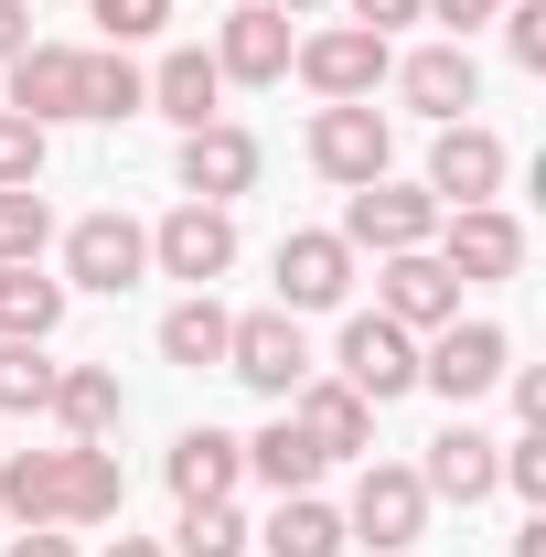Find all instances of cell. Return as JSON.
Segmentation results:
<instances>
[{
    "mask_svg": "<svg viewBox=\"0 0 546 557\" xmlns=\"http://www.w3.org/2000/svg\"><path fill=\"white\" fill-rule=\"evenodd\" d=\"M343 536L375 547V557H408L418 536H429V483H418L408 461H364V483L343 504Z\"/></svg>",
    "mask_w": 546,
    "mask_h": 557,
    "instance_id": "1",
    "label": "cell"
},
{
    "mask_svg": "<svg viewBox=\"0 0 546 557\" xmlns=\"http://www.w3.org/2000/svg\"><path fill=\"white\" fill-rule=\"evenodd\" d=\"M289 65L311 75L322 108H343V97H375V86L397 75V54H386V33H364V22H322V33L289 44Z\"/></svg>",
    "mask_w": 546,
    "mask_h": 557,
    "instance_id": "2",
    "label": "cell"
},
{
    "mask_svg": "<svg viewBox=\"0 0 546 557\" xmlns=\"http://www.w3.org/2000/svg\"><path fill=\"white\" fill-rule=\"evenodd\" d=\"M343 247L364 258H397V247H429L439 236V205H429V183H353V205H343V225H333Z\"/></svg>",
    "mask_w": 546,
    "mask_h": 557,
    "instance_id": "3",
    "label": "cell"
},
{
    "mask_svg": "<svg viewBox=\"0 0 546 557\" xmlns=\"http://www.w3.org/2000/svg\"><path fill=\"white\" fill-rule=\"evenodd\" d=\"M514 375V344L493 333V322H439L429 344H418V386H439L450 408H472L482 386H504Z\"/></svg>",
    "mask_w": 546,
    "mask_h": 557,
    "instance_id": "4",
    "label": "cell"
},
{
    "mask_svg": "<svg viewBox=\"0 0 546 557\" xmlns=\"http://www.w3.org/2000/svg\"><path fill=\"white\" fill-rule=\"evenodd\" d=\"M386 150H397V139H386V108H375V97H343V108L311 119V172L343 183V194H353V183H386Z\"/></svg>",
    "mask_w": 546,
    "mask_h": 557,
    "instance_id": "5",
    "label": "cell"
},
{
    "mask_svg": "<svg viewBox=\"0 0 546 557\" xmlns=\"http://www.w3.org/2000/svg\"><path fill=\"white\" fill-rule=\"evenodd\" d=\"M333 375L364 397V408H386V397H408V386H418V333H397L386 311H353V322H343Z\"/></svg>",
    "mask_w": 546,
    "mask_h": 557,
    "instance_id": "6",
    "label": "cell"
},
{
    "mask_svg": "<svg viewBox=\"0 0 546 557\" xmlns=\"http://www.w3.org/2000/svg\"><path fill=\"white\" fill-rule=\"evenodd\" d=\"M225 375H236V386H258V397H289V386L311 375L300 311H247V322H225Z\"/></svg>",
    "mask_w": 546,
    "mask_h": 557,
    "instance_id": "7",
    "label": "cell"
},
{
    "mask_svg": "<svg viewBox=\"0 0 546 557\" xmlns=\"http://www.w3.org/2000/svg\"><path fill=\"white\" fill-rule=\"evenodd\" d=\"M150 269L214 289V278L236 269V214H225V205H172L161 225H150Z\"/></svg>",
    "mask_w": 546,
    "mask_h": 557,
    "instance_id": "8",
    "label": "cell"
},
{
    "mask_svg": "<svg viewBox=\"0 0 546 557\" xmlns=\"http://www.w3.org/2000/svg\"><path fill=\"white\" fill-rule=\"evenodd\" d=\"M429 258H439L450 278H514L525 269V225H514L504 205H461V214H439Z\"/></svg>",
    "mask_w": 546,
    "mask_h": 557,
    "instance_id": "9",
    "label": "cell"
},
{
    "mask_svg": "<svg viewBox=\"0 0 546 557\" xmlns=\"http://www.w3.org/2000/svg\"><path fill=\"white\" fill-rule=\"evenodd\" d=\"M150 269V225H129V214H75L65 225V289H129V278Z\"/></svg>",
    "mask_w": 546,
    "mask_h": 557,
    "instance_id": "10",
    "label": "cell"
},
{
    "mask_svg": "<svg viewBox=\"0 0 546 557\" xmlns=\"http://www.w3.org/2000/svg\"><path fill=\"white\" fill-rule=\"evenodd\" d=\"M504 172H514V161H504V139L472 129V119H450V129H439V150H429V205H439V214L493 205V194H504Z\"/></svg>",
    "mask_w": 546,
    "mask_h": 557,
    "instance_id": "11",
    "label": "cell"
},
{
    "mask_svg": "<svg viewBox=\"0 0 546 557\" xmlns=\"http://www.w3.org/2000/svg\"><path fill=\"white\" fill-rule=\"evenodd\" d=\"M375 311H386L397 333H439V322H461V278L439 269L429 247H397V258L375 269Z\"/></svg>",
    "mask_w": 546,
    "mask_h": 557,
    "instance_id": "12",
    "label": "cell"
},
{
    "mask_svg": "<svg viewBox=\"0 0 546 557\" xmlns=\"http://www.w3.org/2000/svg\"><path fill=\"white\" fill-rule=\"evenodd\" d=\"M278 408H289V429H300V440H311L322 461H353V450L375 440V408H364V397H353L343 375H300V386H289Z\"/></svg>",
    "mask_w": 546,
    "mask_h": 557,
    "instance_id": "13",
    "label": "cell"
},
{
    "mask_svg": "<svg viewBox=\"0 0 546 557\" xmlns=\"http://www.w3.org/2000/svg\"><path fill=\"white\" fill-rule=\"evenodd\" d=\"M11 108H22L33 129L86 119V54H75V44H22V54H11Z\"/></svg>",
    "mask_w": 546,
    "mask_h": 557,
    "instance_id": "14",
    "label": "cell"
},
{
    "mask_svg": "<svg viewBox=\"0 0 546 557\" xmlns=\"http://www.w3.org/2000/svg\"><path fill=\"white\" fill-rule=\"evenodd\" d=\"M183 194H194V205H236V194H258V139L236 129V119L183 129Z\"/></svg>",
    "mask_w": 546,
    "mask_h": 557,
    "instance_id": "15",
    "label": "cell"
},
{
    "mask_svg": "<svg viewBox=\"0 0 546 557\" xmlns=\"http://www.w3.org/2000/svg\"><path fill=\"white\" fill-rule=\"evenodd\" d=\"M343 289H353V247L343 236H322V225L278 236V311H333Z\"/></svg>",
    "mask_w": 546,
    "mask_h": 557,
    "instance_id": "16",
    "label": "cell"
},
{
    "mask_svg": "<svg viewBox=\"0 0 546 557\" xmlns=\"http://www.w3.org/2000/svg\"><path fill=\"white\" fill-rule=\"evenodd\" d=\"M214 75H225V86H278V75H289V11H269V0L225 11V33H214Z\"/></svg>",
    "mask_w": 546,
    "mask_h": 557,
    "instance_id": "17",
    "label": "cell"
},
{
    "mask_svg": "<svg viewBox=\"0 0 546 557\" xmlns=\"http://www.w3.org/2000/svg\"><path fill=\"white\" fill-rule=\"evenodd\" d=\"M397 97H408L418 119H439V129H450V119H461V108L482 97V65H472V44H418L408 65H397Z\"/></svg>",
    "mask_w": 546,
    "mask_h": 557,
    "instance_id": "18",
    "label": "cell"
},
{
    "mask_svg": "<svg viewBox=\"0 0 546 557\" xmlns=\"http://www.w3.org/2000/svg\"><path fill=\"white\" fill-rule=\"evenodd\" d=\"M493 472H504V440H482V429H439V440H429V461H418L429 504H482Z\"/></svg>",
    "mask_w": 546,
    "mask_h": 557,
    "instance_id": "19",
    "label": "cell"
},
{
    "mask_svg": "<svg viewBox=\"0 0 546 557\" xmlns=\"http://www.w3.org/2000/svg\"><path fill=\"white\" fill-rule=\"evenodd\" d=\"M161 472H172L183 504H214V493L247 483V440H225V429H183V440L161 450Z\"/></svg>",
    "mask_w": 546,
    "mask_h": 557,
    "instance_id": "20",
    "label": "cell"
},
{
    "mask_svg": "<svg viewBox=\"0 0 546 557\" xmlns=\"http://www.w3.org/2000/svg\"><path fill=\"white\" fill-rule=\"evenodd\" d=\"M150 108L172 119V129H204V119H225V75H214V54H161L150 65Z\"/></svg>",
    "mask_w": 546,
    "mask_h": 557,
    "instance_id": "21",
    "label": "cell"
},
{
    "mask_svg": "<svg viewBox=\"0 0 546 557\" xmlns=\"http://www.w3.org/2000/svg\"><path fill=\"white\" fill-rule=\"evenodd\" d=\"M44 408H54V429H65V440H108V429L129 418V397H119V364H65Z\"/></svg>",
    "mask_w": 546,
    "mask_h": 557,
    "instance_id": "22",
    "label": "cell"
},
{
    "mask_svg": "<svg viewBox=\"0 0 546 557\" xmlns=\"http://www.w3.org/2000/svg\"><path fill=\"white\" fill-rule=\"evenodd\" d=\"M0 515L11 525H65V450H0Z\"/></svg>",
    "mask_w": 546,
    "mask_h": 557,
    "instance_id": "23",
    "label": "cell"
},
{
    "mask_svg": "<svg viewBox=\"0 0 546 557\" xmlns=\"http://www.w3.org/2000/svg\"><path fill=\"white\" fill-rule=\"evenodd\" d=\"M129 472L108 461V440H65V525H119Z\"/></svg>",
    "mask_w": 546,
    "mask_h": 557,
    "instance_id": "24",
    "label": "cell"
},
{
    "mask_svg": "<svg viewBox=\"0 0 546 557\" xmlns=\"http://www.w3.org/2000/svg\"><path fill=\"white\" fill-rule=\"evenodd\" d=\"M54 322H65V278L33 269H0V344H54Z\"/></svg>",
    "mask_w": 546,
    "mask_h": 557,
    "instance_id": "25",
    "label": "cell"
},
{
    "mask_svg": "<svg viewBox=\"0 0 546 557\" xmlns=\"http://www.w3.org/2000/svg\"><path fill=\"white\" fill-rule=\"evenodd\" d=\"M258 547H269V557H343L353 536H343V515L322 504V493H278V515H269Z\"/></svg>",
    "mask_w": 546,
    "mask_h": 557,
    "instance_id": "26",
    "label": "cell"
},
{
    "mask_svg": "<svg viewBox=\"0 0 546 557\" xmlns=\"http://www.w3.org/2000/svg\"><path fill=\"white\" fill-rule=\"evenodd\" d=\"M247 472H258V483H269V493H311V483H322V450H311V440L289 429V408H278L269 429L247 440Z\"/></svg>",
    "mask_w": 546,
    "mask_h": 557,
    "instance_id": "27",
    "label": "cell"
},
{
    "mask_svg": "<svg viewBox=\"0 0 546 557\" xmlns=\"http://www.w3.org/2000/svg\"><path fill=\"white\" fill-rule=\"evenodd\" d=\"M225 322H236V311H214V289H194V300L161 311V354L204 375V364H225Z\"/></svg>",
    "mask_w": 546,
    "mask_h": 557,
    "instance_id": "28",
    "label": "cell"
},
{
    "mask_svg": "<svg viewBox=\"0 0 546 557\" xmlns=\"http://www.w3.org/2000/svg\"><path fill=\"white\" fill-rule=\"evenodd\" d=\"M139 108H150V75L129 65V44L86 54V119H139Z\"/></svg>",
    "mask_w": 546,
    "mask_h": 557,
    "instance_id": "29",
    "label": "cell"
},
{
    "mask_svg": "<svg viewBox=\"0 0 546 557\" xmlns=\"http://www.w3.org/2000/svg\"><path fill=\"white\" fill-rule=\"evenodd\" d=\"M172 557H247V515H236V493H214V504H183V525H172Z\"/></svg>",
    "mask_w": 546,
    "mask_h": 557,
    "instance_id": "30",
    "label": "cell"
},
{
    "mask_svg": "<svg viewBox=\"0 0 546 557\" xmlns=\"http://www.w3.org/2000/svg\"><path fill=\"white\" fill-rule=\"evenodd\" d=\"M44 247H54V205H44L33 183H11V194H0V269H33Z\"/></svg>",
    "mask_w": 546,
    "mask_h": 557,
    "instance_id": "31",
    "label": "cell"
},
{
    "mask_svg": "<svg viewBox=\"0 0 546 557\" xmlns=\"http://www.w3.org/2000/svg\"><path fill=\"white\" fill-rule=\"evenodd\" d=\"M65 364H44V344H0V408H44Z\"/></svg>",
    "mask_w": 546,
    "mask_h": 557,
    "instance_id": "32",
    "label": "cell"
},
{
    "mask_svg": "<svg viewBox=\"0 0 546 557\" xmlns=\"http://www.w3.org/2000/svg\"><path fill=\"white\" fill-rule=\"evenodd\" d=\"M44 150H54V129H33L22 108H0V194L11 183H44Z\"/></svg>",
    "mask_w": 546,
    "mask_h": 557,
    "instance_id": "33",
    "label": "cell"
},
{
    "mask_svg": "<svg viewBox=\"0 0 546 557\" xmlns=\"http://www.w3.org/2000/svg\"><path fill=\"white\" fill-rule=\"evenodd\" d=\"M504 54L525 75H546V0H504Z\"/></svg>",
    "mask_w": 546,
    "mask_h": 557,
    "instance_id": "34",
    "label": "cell"
},
{
    "mask_svg": "<svg viewBox=\"0 0 546 557\" xmlns=\"http://www.w3.org/2000/svg\"><path fill=\"white\" fill-rule=\"evenodd\" d=\"M97 22H108V44H150L161 22H172V0H86Z\"/></svg>",
    "mask_w": 546,
    "mask_h": 557,
    "instance_id": "35",
    "label": "cell"
},
{
    "mask_svg": "<svg viewBox=\"0 0 546 557\" xmlns=\"http://www.w3.org/2000/svg\"><path fill=\"white\" fill-rule=\"evenodd\" d=\"M493 483H514L525 504H546V429H525V440H504V472Z\"/></svg>",
    "mask_w": 546,
    "mask_h": 557,
    "instance_id": "36",
    "label": "cell"
},
{
    "mask_svg": "<svg viewBox=\"0 0 546 557\" xmlns=\"http://www.w3.org/2000/svg\"><path fill=\"white\" fill-rule=\"evenodd\" d=\"M418 11H439V22H450V44H461L472 22H493V11H504V0H418Z\"/></svg>",
    "mask_w": 546,
    "mask_h": 557,
    "instance_id": "37",
    "label": "cell"
},
{
    "mask_svg": "<svg viewBox=\"0 0 546 557\" xmlns=\"http://www.w3.org/2000/svg\"><path fill=\"white\" fill-rule=\"evenodd\" d=\"M343 11H353L364 33H397V22H418V0H343Z\"/></svg>",
    "mask_w": 546,
    "mask_h": 557,
    "instance_id": "38",
    "label": "cell"
},
{
    "mask_svg": "<svg viewBox=\"0 0 546 557\" xmlns=\"http://www.w3.org/2000/svg\"><path fill=\"white\" fill-rule=\"evenodd\" d=\"M22 44H33V0H0V65H11Z\"/></svg>",
    "mask_w": 546,
    "mask_h": 557,
    "instance_id": "39",
    "label": "cell"
},
{
    "mask_svg": "<svg viewBox=\"0 0 546 557\" xmlns=\"http://www.w3.org/2000/svg\"><path fill=\"white\" fill-rule=\"evenodd\" d=\"M0 557H75V547H65V536H54V525H22V536H11V547H0Z\"/></svg>",
    "mask_w": 546,
    "mask_h": 557,
    "instance_id": "40",
    "label": "cell"
},
{
    "mask_svg": "<svg viewBox=\"0 0 546 557\" xmlns=\"http://www.w3.org/2000/svg\"><path fill=\"white\" fill-rule=\"evenodd\" d=\"M97 557H172V547H150V536H108Z\"/></svg>",
    "mask_w": 546,
    "mask_h": 557,
    "instance_id": "41",
    "label": "cell"
},
{
    "mask_svg": "<svg viewBox=\"0 0 546 557\" xmlns=\"http://www.w3.org/2000/svg\"><path fill=\"white\" fill-rule=\"evenodd\" d=\"M514 557H546V515H536V525H525V536H514Z\"/></svg>",
    "mask_w": 546,
    "mask_h": 557,
    "instance_id": "42",
    "label": "cell"
},
{
    "mask_svg": "<svg viewBox=\"0 0 546 557\" xmlns=\"http://www.w3.org/2000/svg\"><path fill=\"white\" fill-rule=\"evenodd\" d=\"M269 11H289V22H311V11H333V0H269Z\"/></svg>",
    "mask_w": 546,
    "mask_h": 557,
    "instance_id": "43",
    "label": "cell"
}]
</instances>
